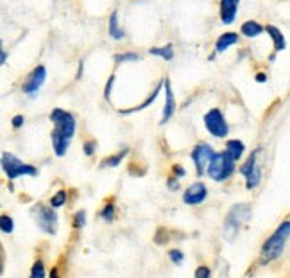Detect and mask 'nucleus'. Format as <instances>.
I'll return each mask as SVG.
<instances>
[{
  "label": "nucleus",
  "mask_w": 290,
  "mask_h": 278,
  "mask_svg": "<svg viewBox=\"0 0 290 278\" xmlns=\"http://www.w3.org/2000/svg\"><path fill=\"white\" fill-rule=\"evenodd\" d=\"M256 81L258 83H265V81H267V76H265L263 72H260V74H256Z\"/></svg>",
  "instance_id": "nucleus-35"
},
{
  "label": "nucleus",
  "mask_w": 290,
  "mask_h": 278,
  "mask_svg": "<svg viewBox=\"0 0 290 278\" xmlns=\"http://www.w3.org/2000/svg\"><path fill=\"white\" fill-rule=\"evenodd\" d=\"M101 217L106 221V223H111V221L115 219V207H113V203H108V205L102 208Z\"/></svg>",
  "instance_id": "nucleus-25"
},
{
  "label": "nucleus",
  "mask_w": 290,
  "mask_h": 278,
  "mask_svg": "<svg viewBox=\"0 0 290 278\" xmlns=\"http://www.w3.org/2000/svg\"><path fill=\"white\" fill-rule=\"evenodd\" d=\"M127 149L124 148L122 151L120 153H117V155H113V156H110V158H106L104 162H102V165H104V167H117L118 164H120V162L124 160V158H126V155H127Z\"/></svg>",
  "instance_id": "nucleus-21"
},
{
  "label": "nucleus",
  "mask_w": 290,
  "mask_h": 278,
  "mask_svg": "<svg viewBox=\"0 0 290 278\" xmlns=\"http://www.w3.org/2000/svg\"><path fill=\"white\" fill-rule=\"evenodd\" d=\"M81 76H83V61H81V65H79V72H77V79H81Z\"/></svg>",
  "instance_id": "nucleus-37"
},
{
  "label": "nucleus",
  "mask_w": 290,
  "mask_h": 278,
  "mask_svg": "<svg viewBox=\"0 0 290 278\" xmlns=\"http://www.w3.org/2000/svg\"><path fill=\"white\" fill-rule=\"evenodd\" d=\"M163 88H165V106H163V115H161V120L160 124L163 126V124H167L170 118H172V115L176 113V97H174V92L172 88H170V81L165 79L163 81Z\"/></svg>",
  "instance_id": "nucleus-12"
},
{
  "label": "nucleus",
  "mask_w": 290,
  "mask_h": 278,
  "mask_svg": "<svg viewBox=\"0 0 290 278\" xmlns=\"http://www.w3.org/2000/svg\"><path fill=\"white\" fill-rule=\"evenodd\" d=\"M226 151L229 153V155L235 158V160H240L242 158V155H244L245 151V146L244 142H240V140H227L226 142Z\"/></svg>",
  "instance_id": "nucleus-18"
},
{
  "label": "nucleus",
  "mask_w": 290,
  "mask_h": 278,
  "mask_svg": "<svg viewBox=\"0 0 290 278\" xmlns=\"http://www.w3.org/2000/svg\"><path fill=\"white\" fill-rule=\"evenodd\" d=\"M24 120H26V118L22 117V115H15L13 117V127H22L24 126Z\"/></svg>",
  "instance_id": "nucleus-33"
},
{
  "label": "nucleus",
  "mask_w": 290,
  "mask_h": 278,
  "mask_svg": "<svg viewBox=\"0 0 290 278\" xmlns=\"http://www.w3.org/2000/svg\"><path fill=\"white\" fill-rule=\"evenodd\" d=\"M172 173H174V176L176 178H183L186 174V171H185V167H181V165H174Z\"/></svg>",
  "instance_id": "nucleus-31"
},
{
  "label": "nucleus",
  "mask_w": 290,
  "mask_h": 278,
  "mask_svg": "<svg viewBox=\"0 0 290 278\" xmlns=\"http://www.w3.org/2000/svg\"><path fill=\"white\" fill-rule=\"evenodd\" d=\"M238 6L240 0H220V20H222V24L229 26L235 22Z\"/></svg>",
  "instance_id": "nucleus-13"
},
{
  "label": "nucleus",
  "mask_w": 290,
  "mask_h": 278,
  "mask_svg": "<svg viewBox=\"0 0 290 278\" xmlns=\"http://www.w3.org/2000/svg\"><path fill=\"white\" fill-rule=\"evenodd\" d=\"M0 59H2V65H6V61H8V54H6V51H2V54H0Z\"/></svg>",
  "instance_id": "nucleus-36"
},
{
  "label": "nucleus",
  "mask_w": 290,
  "mask_h": 278,
  "mask_svg": "<svg viewBox=\"0 0 290 278\" xmlns=\"http://www.w3.org/2000/svg\"><path fill=\"white\" fill-rule=\"evenodd\" d=\"M33 215L42 232L49 233V235H56V232H58V214L54 212V207L36 205L33 208Z\"/></svg>",
  "instance_id": "nucleus-6"
},
{
  "label": "nucleus",
  "mask_w": 290,
  "mask_h": 278,
  "mask_svg": "<svg viewBox=\"0 0 290 278\" xmlns=\"http://www.w3.org/2000/svg\"><path fill=\"white\" fill-rule=\"evenodd\" d=\"M108 31H110V36L113 40H122L126 38V31L122 29V27L118 26V13L117 11H113L110 17V27H108Z\"/></svg>",
  "instance_id": "nucleus-16"
},
{
  "label": "nucleus",
  "mask_w": 290,
  "mask_h": 278,
  "mask_svg": "<svg viewBox=\"0 0 290 278\" xmlns=\"http://www.w3.org/2000/svg\"><path fill=\"white\" fill-rule=\"evenodd\" d=\"M2 169L9 180H17L20 176H38V169L29 164H24L20 158H17L11 153H2Z\"/></svg>",
  "instance_id": "nucleus-4"
},
{
  "label": "nucleus",
  "mask_w": 290,
  "mask_h": 278,
  "mask_svg": "<svg viewBox=\"0 0 290 278\" xmlns=\"http://www.w3.org/2000/svg\"><path fill=\"white\" fill-rule=\"evenodd\" d=\"M204 126L210 131V135L217 136V138L227 136V131H229L226 118H224L222 111L219 108H211L210 111H206V115H204Z\"/></svg>",
  "instance_id": "nucleus-7"
},
{
  "label": "nucleus",
  "mask_w": 290,
  "mask_h": 278,
  "mask_svg": "<svg viewBox=\"0 0 290 278\" xmlns=\"http://www.w3.org/2000/svg\"><path fill=\"white\" fill-rule=\"evenodd\" d=\"M45 79H47V68L43 67V65H38V67L27 76L26 83L22 86V92L26 93V95H29V97H36V93H38L40 88L45 84Z\"/></svg>",
  "instance_id": "nucleus-10"
},
{
  "label": "nucleus",
  "mask_w": 290,
  "mask_h": 278,
  "mask_svg": "<svg viewBox=\"0 0 290 278\" xmlns=\"http://www.w3.org/2000/svg\"><path fill=\"white\" fill-rule=\"evenodd\" d=\"M249 217H251V207H249L247 203H244V205H235V207L229 210V214H227L226 221H224L222 233L226 235V239H233V237L238 233L240 226H242Z\"/></svg>",
  "instance_id": "nucleus-5"
},
{
  "label": "nucleus",
  "mask_w": 290,
  "mask_h": 278,
  "mask_svg": "<svg viewBox=\"0 0 290 278\" xmlns=\"http://www.w3.org/2000/svg\"><path fill=\"white\" fill-rule=\"evenodd\" d=\"M176 180H177V178H176V176H172V178H170V180L167 181V185L170 187V189H172V190H177V181H176Z\"/></svg>",
  "instance_id": "nucleus-34"
},
{
  "label": "nucleus",
  "mask_w": 290,
  "mask_h": 278,
  "mask_svg": "<svg viewBox=\"0 0 290 278\" xmlns=\"http://www.w3.org/2000/svg\"><path fill=\"white\" fill-rule=\"evenodd\" d=\"M84 224H86V212L84 210H79L76 215H74V228H83Z\"/></svg>",
  "instance_id": "nucleus-27"
},
{
  "label": "nucleus",
  "mask_w": 290,
  "mask_h": 278,
  "mask_svg": "<svg viewBox=\"0 0 290 278\" xmlns=\"http://www.w3.org/2000/svg\"><path fill=\"white\" fill-rule=\"evenodd\" d=\"M140 56L136 52H124V54H117L115 56V61L117 63H127V61H138Z\"/></svg>",
  "instance_id": "nucleus-24"
},
{
  "label": "nucleus",
  "mask_w": 290,
  "mask_h": 278,
  "mask_svg": "<svg viewBox=\"0 0 290 278\" xmlns=\"http://www.w3.org/2000/svg\"><path fill=\"white\" fill-rule=\"evenodd\" d=\"M51 120L54 124V129L51 133L52 140V149H54L56 156H65L68 151V146H70V140L74 138L77 129L76 117L67 110H61V108H54L51 113Z\"/></svg>",
  "instance_id": "nucleus-1"
},
{
  "label": "nucleus",
  "mask_w": 290,
  "mask_h": 278,
  "mask_svg": "<svg viewBox=\"0 0 290 278\" xmlns=\"http://www.w3.org/2000/svg\"><path fill=\"white\" fill-rule=\"evenodd\" d=\"M235 43H238V34L236 33H224V34H220L217 43H215V51L224 52V51H227L231 45H235Z\"/></svg>",
  "instance_id": "nucleus-15"
},
{
  "label": "nucleus",
  "mask_w": 290,
  "mask_h": 278,
  "mask_svg": "<svg viewBox=\"0 0 290 278\" xmlns=\"http://www.w3.org/2000/svg\"><path fill=\"white\" fill-rule=\"evenodd\" d=\"M240 33L244 34V36H247V38H256V36H260V34L263 33V27H261L258 22L249 20V22H245V24H242Z\"/></svg>",
  "instance_id": "nucleus-17"
},
{
  "label": "nucleus",
  "mask_w": 290,
  "mask_h": 278,
  "mask_svg": "<svg viewBox=\"0 0 290 278\" xmlns=\"http://www.w3.org/2000/svg\"><path fill=\"white\" fill-rule=\"evenodd\" d=\"M190 156H192V162H193V165H195L197 174L202 176L204 171L208 169V165H210V162L213 160L215 151L211 146H208V144H197V146L192 149V155Z\"/></svg>",
  "instance_id": "nucleus-9"
},
{
  "label": "nucleus",
  "mask_w": 290,
  "mask_h": 278,
  "mask_svg": "<svg viewBox=\"0 0 290 278\" xmlns=\"http://www.w3.org/2000/svg\"><path fill=\"white\" fill-rule=\"evenodd\" d=\"M149 52H151L152 56H158V58L165 59V61H170V59L174 58V49L170 43L165 47H152V49H149Z\"/></svg>",
  "instance_id": "nucleus-19"
},
{
  "label": "nucleus",
  "mask_w": 290,
  "mask_h": 278,
  "mask_svg": "<svg viewBox=\"0 0 290 278\" xmlns=\"http://www.w3.org/2000/svg\"><path fill=\"white\" fill-rule=\"evenodd\" d=\"M161 86H163V81H161V83L158 84V86H156L154 92H151V95H149V97L145 99V101H143L142 104L136 106V108H133V110H126V111H122V113H126V115H127V113H135V111H140V110H145V108H147V106L151 104V102H154V101H156V97H158V93H160Z\"/></svg>",
  "instance_id": "nucleus-20"
},
{
  "label": "nucleus",
  "mask_w": 290,
  "mask_h": 278,
  "mask_svg": "<svg viewBox=\"0 0 290 278\" xmlns=\"http://www.w3.org/2000/svg\"><path fill=\"white\" fill-rule=\"evenodd\" d=\"M290 239V221H285L276 228V232L265 240L261 246V260L270 262L276 260L285 249V242Z\"/></svg>",
  "instance_id": "nucleus-2"
},
{
  "label": "nucleus",
  "mask_w": 290,
  "mask_h": 278,
  "mask_svg": "<svg viewBox=\"0 0 290 278\" xmlns=\"http://www.w3.org/2000/svg\"><path fill=\"white\" fill-rule=\"evenodd\" d=\"M0 228H2V232H4L6 235H9V233H13V230H15V223H13V219H11L9 215H2V217H0Z\"/></svg>",
  "instance_id": "nucleus-23"
},
{
  "label": "nucleus",
  "mask_w": 290,
  "mask_h": 278,
  "mask_svg": "<svg viewBox=\"0 0 290 278\" xmlns=\"http://www.w3.org/2000/svg\"><path fill=\"white\" fill-rule=\"evenodd\" d=\"M168 257H170V260H172L174 264H181V262L185 260V255H183L179 249H170V251H168Z\"/></svg>",
  "instance_id": "nucleus-28"
},
{
  "label": "nucleus",
  "mask_w": 290,
  "mask_h": 278,
  "mask_svg": "<svg viewBox=\"0 0 290 278\" xmlns=\"http://www.w3.org/2000/svg\"><path fill=\"white\" fill-rule=\"evenodd\" d=\"M31 276L33 278H43L45 276V267H43L42 260H36L31 267Z\"/></svg>",
  "instance_id": "nucleus-26"
},
{
  "label": "nucleus",
  "mask_w": 290,
  "mask_h": 278,
  "mask_svg": "<svg viewBox=\"0 0 290 278\" xmlns=\"http://www.w3.org/2000/svg\"><path fill=\"white\" fill-rule=\"evenodd\" d=\"M265 31H267V34L270 36V40H272L274 43V51L276 52H281L286 49V42H285V36H283V33L279 29H277L276 26H267L265 27Z\"/></svg>",
  "instance_id": "nucleus-14"
},
{
  "label": "nucleus",
  "mask_w": 290,
  "mask_h": 278,
  "mask_svg": "<svg viewBox=\"0 0 290 278\" xmlns=\"http://www.w3.org/2000/svg\"><path fill=\"white\" fill-rule=\"evenodd\" d=\"M235 158L227 151H222V153H215L213 160L210 162L208 165L206 173L208 176L211 178L213 181H226L233 176L235 173Z\"/></svg>",
  "instance_id": "nucleus-3"
},
{
  "label": "nucleus",
  "mask_w": 290,
  "mask_h": 278,
  "mask_svg": "<svg viewBox=\"0 0 290 278\" xmlns=\"http://www.w3.org/2000/svg\"><path fill=\"white\" fill-rule=\"evenodd\" d=\"M195 276L197 278H208L210 276V267H206V265L197 267V269H195Z\"/></svg>",
  "instance_id": "nucleus-30"
},
{
  "label": "nucleus",
  "mask_w": 290,
  "mask_h": 278,
  "mask_svg": "<svg viewBox=\"0 0 290 278\" xmlns=\"http://www.w3.org/2000/svg\"><path fill=\"white\" fill-rule=\"evenodd\" d=\"M65 203H67V190H58V192L51 198V207H54V208L63 207Z\"/></svg>",
  "instance_id": "nucleus-22"
},
{
  "label": "nucleus",
  "mask_w": 290,
  "mask_h": 278,
  "mask_svg": "<svg viewBox=\"0 0 290 278\" xmlns=\"http://www.w3.org/2000/svg\"><path fill=\"white\" fill-rule=\"evenodd\" d=\"M258 153H260L258 149L256 151H252L251 156L245 160V164L240 167V173L244 174L245 187H247L249 190L256 189V187L260 185V181H261V171H260V165H258V162H256Z\"/></svg>",
  "instance_id": "nucleus-8"
},
{
  "label": "nucleus",
  "mask_w": 290,
  "mask_h": 278,
  "mask_svg": "<svg viewBox=\"0 0 290 278\" xmlns=\"http://www.w3.org/2000/svg\"><path fill=\"white\" fill-rule=\"evenodd\" d=\"M113 81H115V76L110 77V81H108V84H106V90H104V97L110 99V93H111V86H113Z\"/></svg>",
  "instance_id": "nucleus-32"
},
{
  "label": "nucleus",
  "mask_w": 290,
  "mask_h": 278,
  "mask_svg": "<svg viewBox=\"0 0 290 278\" xmlns=\"http://www.w3.org/2000/svg\"><path fill=\"white\" fill-rule=\"evenodd\" d=\"M84 155L86 156H92L93 153H95V148H97V144H95V140H88V142H84Z\"/></svg>",
  "instance_id": "nucleus-29"
},
{
  "label": "nucleus",
  "mask_w": 290,
  "mask_h": 278,
  "mask_svg": "<svg viewBox=\"0 0 290 278\" xmlns=\"http://www.w3.org/2000/svg\"><path fill=\"white\" fill-rule=\"evenodd\" d=\"M206 196H208L206 185H204L202 181H195V183H192V185L185 190L183 201H185L186 205H193V207H195V205H201V203L206 199Z\"/></svg>",
  "instance_id": "nucleus-11"
}]
</instances>
